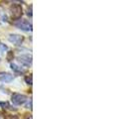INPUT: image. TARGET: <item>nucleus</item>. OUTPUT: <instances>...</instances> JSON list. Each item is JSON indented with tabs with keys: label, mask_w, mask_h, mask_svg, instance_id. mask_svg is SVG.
<instances>
[{
	"label": "nucleus",
	"mask_w": 132,
	"mask_h": 119,
	"mask_svg": "<svg viewBox=\"0 0 132 119\" xmlns=\"http://www.w3.org/2000/svg\"><path fill=\"white\" fill-rule=\"evenodd\" d=\"M14 25L23 31H32V24L25 19H18L14 23Z\"/></svg>",
	"instance_id": "1"
},
{
	"label": "nucleus",
	"mask_w": 132,
	"mask_h": 119,
	"mask_svg": "<svg viewBox=\"0 0 132 119\" xmlns=\"http://www.w3.org/2000/svg\"><path fill=\"white\" fill-rule=\"evenodd\" d=\"M11 101L15 105H22L27 101V96L20 93H14L11 97Z\"/></svg>",
	"instance_id": "2"
},
{
	"label": "nucleus",
	"mask_w": 132,
	"mask_h": 119,
	"mask_svg": "<svg viewBox=\"0 0 132 119\" xmlns=\"http://www.w3.org/2000/svg\"><path fill=\"white\" fill-rule=\"evenodd\" d=\"M11 12H12V16L15 19H20L21 15H22V7L19 4H13L11 6Z\"/></svg>",
	"instance_id": "3"
},
{
	"label": "nucleus",
	"mask_w": 132,
	"mask_h": 119,
	"mask_svg": "<svg viewBox=\"0 0 132 119\" xmlns=\"http://www.w3.org/2000/svg\"><path fill=\"white\" fill-rule=\"evenodd\" d=\"M18 61L22 65H24L26 66H29L32 65V57L30 55H22V56L18 57Z\"/></svg>",
	"instance_id": "4"
},
{
	"label": "nucleus",
	"mask_w": 132,
	"mask_h": 119,
	"mask_svg": "<svg viewBox=\"0 0 132 119\" xmlns=\"http://www.w3.org/2000/svg\"><path fill=\"white\" fill-rule=\"evenodd\" d=\"M8 40H9L11 43H13L14 45L19 46V45L22 44V42H23L24 38H23L22 36H20V35H17V34H11V35L9 36Z\"/></svg>",
	"instance_id": "5"
},
{
	"label": "nucleus",
	"mask_w": 132,
	"mask_h": 119,
	"mask_svg": "<svg viewBox=\"0 0 132 119\" xmlns=\"http://www.w3.org/2000/svg\"><path fill=\"white\" fill-rule=\"evenodd\" d=\"M13 79V75L9 74V73H3L0 75V80L3 82H10Z\"/></svg>",
	"instance_id": "6"
},
{
	"label": "nucleus",
	"mask_w": 132,
	"mask_h": 119,
	"mask_svg": "<svg viewBox=\"0 0 132 119\" xmlns=\"http://www.w3.org/2000/svg\"><path fill=\"white\" fill-rule=\"evenodd\" d=\"M11 69L13 70L14 72H16V73H23L24 72V70L22 67H20V66H18L15 64H11Z\"/></svg>",
	"instance_id": "7"
},
{
	"label": "nucleus",
	"mask_w": 132,
	"mask_h": 119,
	"mask_svg": "<svg viewBox=\"0 0 132 119\" xmlns=\"http://www.w3.org/2000/svg\"><path fill=\"white\" fill-rule=\"evenodd\" d=\"M25 81H26L28 84H32L33 83V80H32V75H29L25 78Z\"/></svg>",
	"instance_id": "8"
},
{
	"label": "nucleus",
	"mask_w": 132,
	"mask_h": 119,
	"mask_svg": "<svg viewBox=\"0 0 132 119\" xmlns=\"http://www.w3.org/2000/svg\"><path fill=\"white\" fill-rule=\"evenodd\" d=\"M12 58H13V53H12V52H9L8 55H7V60H8V61H11Z\"/></svg>",
	"instance_id": "9"
},
{
	"label": "nucleus",
	"mask_w": 132,
	"mask_h": 119,
	"mask_svg": "<svg viewBox=\"0 0 132 119\" xmlns=\"http://www.w3.org/2000/svg\"><path fill=\"white\" fill-rule=\"evenodd\" d=\"M0 49H1V51H5V50H7V47L3 44H0Z\"/></svg>",
	"instance_id": "10"
}]
</instances>
